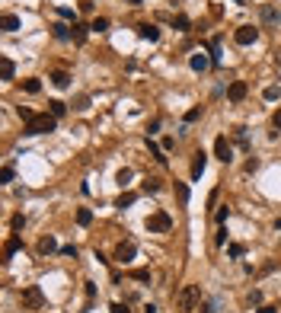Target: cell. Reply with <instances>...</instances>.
Returning <instances> with one entry per match:
<instances>
[{"label":"cell","mask_w":281,"mask_h":313,"mask_svg":"<svg viewBox=\"0 0 281 313\" xmlns=\"http://www.w3.org/2000/svg\"><path fill=\"white\" fill-rule=\"evenodd\" d=\"M55 125H58V118L48 115V112L32 115V118L26 121V134H48V131H55Z\"/></svg>","instance_id":"6da1fadb"},{"label":"cell","mask_w":281,"mask_h":313,"mask_svg":"<svg viewBox=\"0 0 281 313\" xmlns=\"http://www.w3.org/2000/svg\"><path fill=\"white\" fill-rule=\"evenodd\" d=\"M176 304H179V310H182V313L198 310V304H202V288H198V284H185Z\"/></svg>","instance_id":"7a4b0ae2"},{"label":"cell","mask_w":281,"mask_h":313,"mask_svg":"<svg viewBox=\"0 0 281 313\" xmlns=\"http://www.w3.org/2000/svg\"><path fill=\"white\" fill-rule=\"evenodd\" d=\"M147 234H170L173 230V217L166 214V211H153L150 217H147Z\"/></svg>","instance_id":"3957f363"},{"label":"cell","mask_w":281,"mask_h":313,"mask_svg":"<svg viewBox=\"0 0 281 313\" xmlns=\"http://www.w3.org/2000/svg\"><path fill=\"white\" fill-rule=\"evenodd\" d=\"M19 304H23L26 310H42V307H45V294H42V288H38V284H29V288L19 294Z\"/></svg>","instance_id":"277c9868"},{"label":"cell","mask_w":281,"mask_h":313,"mask_svg":"<svg viewBox=\"0 0 281 313\" xmlns=\"http://www.w3.org/2000/svg\"><path fill=\"white\" fill-rule=\"evenodd\" d=\"M256 39H259V29H256V26H240V29L233 32V42H237V45H252Z\"/></svg>","instance_id":"5b68a950"},{"label":"cell","mask_w":281,"mask_h":313,"mask_svg":"<svg viewBox=\"0 0 281 313\" xmlns=\"http://www.w3.org/2000/svg\"><path fill=\"white\" fill-rule=\"evenodd\" d=\"M214 156H217V160H224V163H230V160H233V147H230V141H227L224 134L214 141Z\"/></svg>","instance_id":"8992f818"},{"label":"cell","mask_w":281,"mask_h":313,"mask_svg":"<svg viewBox=\"0 0 281 313\" xmlns=\"http://www.w3.org/2000/svg\"><path fill=\"white\" fill-rule=\"evenodd\" d=\"M135 256H138V246H135L131 240H128V243H118V246H115V259L122 262V265H128Z\"/></svg>","instance_id":"52a82bcc"},{"label":"cell","mask_w":281,"mask_h":313,"mask_svg":"<svg viewBox=\"0 0 281 313\" xmlns=\"http://www.w3.org/2000/svg\"><path fill=\"white\" fill-rule=\"evenodd\" d=\"M246 93H249V86H246L243 80H233V83L227 86V99H230V103H243Z\"/></svg>","instance_id":"ba28073f"},{"label":"cell","mask_w":281,"mask_h":313,"mask_svg":"<svg viewBox=\"0 0 281 313\" xmlns=\"http://www.w3.org/2000/svg\"><path fill=\"white\" fill-rule=\"evenodd\" d=\"M189 67H192L195 74H205V71L211 67V58H208L205 51H198V54H192V58H189Z\"/></svg>","instance_id":"9c48e42d"},{"label":"cell","mask_w":281,"mask_h":313,"mask_svg":"<svg viewBox=\"0 0 281 313\" xmlns=\"http://www.w3.org/2000/svg\"><path fill=\"white\" fill-rule=\"evenodd\" d=\"M19 249H23V240H19V234H13V236H10V240H6V243H3V262H10V259H13V256H16V253H19Z\"/></svg>","instance_id":"30bf717a"},{"label":"cell","mask_w":281,"mask_h":313,"mask_svg":"<svg viewBox=\"0 0 281 313\" xmlns=\"http://www.w3.org/2000/svg\"><path fill=\"white\" fill-rule=\"evenodd\" d=\"M205 166H208V154H205V151H198L195 156H192V179H202Z\"/></svg>","instance_id":"8fae6325"},{"label":"cell","mask_w":281,"mask_h":313,"mask_svg":"<svg viewBox=\"0 0 281 313\" xmlns=\"http://www.w3.org/2000/svg\"><path fill=\"white\" fill-rule=\"evenodd\" d=\"M86 32H90V26L73 23V26H70V39H73V45H83V42H86Z\"/></svg>","instance_id":"7c38bea8"},{"label":"cell","mask_w":281,"mask_h":313,"mask_svg":"<svg viewBox=\"0 0 281 313\" xmlns=\"http://www.w3.org/2000/svg\"><path fill=\"white\" fill-rule=\"evenodd\" d=\"M138 36L147 39V42H157V39H160V29H157V26H150V23H144V26H138Z\"/></svg>","instance_id":"4fadbf2b"},{"label":"cell","mask_w":281,"mask_h":313,"mask_svg":"<svg viewBox=\"0 0 281 313\" xmlns=\"http://www.w3.org/2000/svg\"><path fill=\"white\" fill-rule=\"evenodd\" d=\"M51 83H55L58 90H68V86H70V74L68 71H55V74H51Z\"/></svg>","instance_id":"5bb4252c"},{"label":"cell","mask_w":281,"mask_h":313,"mask_svg":"<svg viewBox=\"0 0 281 313\" xmlns=\"http://www.w3.org/2000/svg\"><path fill=\"white\" fill-rule=\"evenodd\" d=\"M13 74H16V64H13L10 58H0V77H3V80H13Z\"/></svg>","instance_id":"9a60e30c"},{"label":"cell","mask_w":281,"mask_h":313,"mask_svg":"<svg viewBox=\"0 0 281 313\" xmlns=\"http://www.w3.org/2000/svg\"><path fill=\"white\" fill-rule=\"evenodd\" d=\"M135 201H138V192H122V195H118V201H115V208H131V205H135Z\"/></svg>","instance_id":"2e32d148"},{"label":"cell","mask_w":281,"mask_h":313,"mask_svg":"<svg viewBox=\"0 0 281 313\" xmlns=\"http://www.w3.org/2000/svg\"><path fill=\"white\" fill-rule=\"evenodd\" d=\"M58 249V243H55V236H42V240H38V253L42 256H48V253H55Z\"/></svg>","instance_id":"e0dca14e"},{"label":"cell","mask_w":281,"mask_h":313,"mask_svg":"<svg viewBox=\"0 0 281 313\" xmlns=\"http://www.w3.org/2000/svg\"><path fill=\"white\" fill-rule=\"evenodd\" d=\"M51 32H55L58 42H68V39H70V26H64V23H55V26H51Z\"/></svg>","instance_id":"ac0fdd59"},{"label":"cell","mask_w":281,"mask_h":313,"mask_svg":"<svg viewBox=\"0 0 281 313\" xmlns=\"http://www.w3.org/2000/svg\"><path fill=\"white\" fill-rule=\"evenodd\" d=\"M0 26H3V32H16V29H19V16H13V13H6V16L0 19Z\"/></svg>","instance_id":"d6986e66"},{"label":"cell","mask_w":281,"mask_h":313,"mask_svg":"<svg viewBox=\"0 0 281 313\" xmlns=\"http://www.w3.org/2000/svg\"><path fill=\"white\" fill-rule=\"evenodd\" d=\"M128 278H131V281L147 284V281H150V272H147V269H131V272H128Z\"/></svg>","instance_id":"ffe728a7"},{"label":"cell","mask_w":281,"mask_h":313,"mask_svg":"<svg viewBox=\"0 0 281 313\" xmlns=\"http://www.w3.org/2000/svg\"><path fill=\"white\" fill-rule=\"evenodd\" d=\"M77 224H80V227H90V224H93V211L90 208H80L77 211Z\"/></svg>","instance_id":"44dd1931"},{"label":"cell","mask_w":281,"mask_h":313,"mask_svg":"<svg viewBox=\"0 0 281 313\" xmlns=\"http://www.w3.org/2000/svg\"><path fill=\"white\" fill-rule=\"evenodd\" d=\"M262 19H265V23H272V26H275L278 23V10H275V6H262Z\"/></svg>","instance_id":"7402d4cb"},{"label":"cell","mask_w":281,"mask_h":313,"mask_svg":"<svg viewBox=\"0 0 281 313\" xmlns=\"http://www.w3.org/2000/svg\"><path fill=\"white\" fill-rule=\"evenodd\" d=\"M48 109H51V115H55V118H61V115L68 112V106H64L61 99H51V103H48Z\"/></svg>","instance_id":"603a6c76"},{"label":"cell","mask_w":281,"mask_h":313,"mask_svg":"<svg viewBox=\"0 0 281 313\" xmlns=\"http://www.w3.org/2000/svg\"><path fill=\"white\" fill-rule=\"evenodd\" d=\"M90 29H93V32H105V29H109V19H105V16H96V19L90 23Z\"/></svg>","instance_id":"cb8c5ba5"},{"label":"cell","mask_w":281,"mask_h":313,"mask_svg":"<svg viewBox=\"0 0 281 313\" xmlns=\"http://www.w3.org/2000/svg\"><path fill=\"white\" fill-rule=\"evenodd\" d=\"M147 147H150V156H153V160H157V163H166V156H163V151H160V147L153 144L150 138H147Z\"/></svg>","instance_id":"d4e9b609"},{"label":"cell","mask_w":281,"mask_h":313,"mask_svg":"<svg viewBox=\"0 0 281 313\" xmlns=\"http://www.w3.org/2000/svg\"><path fill=\"white\" fill-rule=\"evenodd\" d=\"M131 176H135V173H131V169H128V166H125V169H118V176H115V182H118V186H128V182H131Z\"/></svg>","instance_id":"484cf974"},{"label":"cell","mask_w":281,"mask_h":313,"mask_svg":"<svg viewBox=\"0 0 281 313\" xmlns=\"http://www.w3.org/2000/svg\"><path fill=\"white\" fill-rule=\"evenodd\" d=\"M243 253H246V246H243V243H230V246H227V256H233V259H240Z\"/></svg>","instance_id":"4316f807"},{"label":"cell","mask_w":281,"mask_h":313,"mask_svg":"<svg viewBox=\"0 0 281 313\" xmlns=\"http://www.w3.org/2000/svg\"><path fill=\"white\" fill-rule=\"evenodd\" d=\"M211 64H220V39L211 42Z\"/></svg>","instance_id":"83f0119b"},{"label":"cell","mask_w":281,"mask_h":313,"mask_svg":"<svg viewBox=\"0 0 281 313\" xmlns=\"http://www.w3.org/2000/svg\"><path fill=\"white\" fill-rule=\"evenodd\" d=\"M198 118H202V106H195V109L185 112V125H192V121H198Z\"/></svg>","instance_id":"f1b7e54d"},{"label":"cell","mask_w":281,"mask_h":313,"mask_svg":"<svg viewBox=\"0 0 281 313\" xmlns=\"http://www.w3.org/2000/svg\"><path fill=\"white\" fill-rule=\"evenodd\" d=\"M23 90H26V93H38V90H42V83H38L35 77H32V80H23Z\"/></svg>","instance_id":"f546056e"},{"label":"cell","mask_w":281,"mask_h":313,"mask_svg":"<svg viewBox=\"0 0 281 313\" xmlns=\"http://www.w3.org/2000/svg\"><path fill=\"white\" fill-rule=\"evenodd\" d=\"M176 195H179V201H189V186H185V182H176Z\"/></svg>","instance_id":"4dcf8cb0"},{"label":"cell","mask_w":281,"mask_h":313,"mask_svg":"<svg viewBox=\"0 0 281 313\" xmlns=\"http://www.w3.org/2000/svg\"><path fill=\"white\" fill-rule=\"evenodd\" d=\"M214 243H217V246H224V243H227V224H220V227H217V236H214Z\"/></svg>","instance_id":"1f68e13d"},{"label":"cell","mask_w":281,"mask_h":313,"mask_svg":"<svg viewBox=\"0 0 281 313\" xmlns=\"http://www.w3.org/2000/svg\"><path fill=\"white\" fill-rule=\"evenodd\" d=\"M144 192H147V195L160 192V179H147V182H144Z\"/></svg>","instance_id":"d6a6232c"},{"label":"cell","mask_w":281,"mask_h":313,"mask_svg":"<svg viewBox=\"0 0 281 313\" xmlns=\"http://www.w3.org/2000/svg\"><path fill=\"white\" fill-rule=\"evenodd\" d=\"M16 115H19V118H23V121H29V118H32V115H35V112H32L29 106H19V109H16Z\"/></svg>","instance_id":"836d02e7"},{"label":"cell","mask_w":281,"mask_h":313,"mask_svg":"<svg viewBox=\"0 0 281 313\" xmlns=\"http://www.w3.org/2000/svg\"><path fill=\"white\" fill-rule=\"evenodd\" d=\"M10 227H13V230H23V227H26V217H23V214H13Z\"/></svg>","instance_id":"e575fe53"},{"label":"cell","mask_w":281,"mask_h":313,"mask_svg":"<svg viewBox=\"0 0 281 313\" xmlns=\"http://www.w3.org/2000/svg\"><path fill=\"white\" fill-rule=\"evenodd\" d=\"M58 16H61V19H73V10H70V6H58ZM73 23H77V19H73Z\"/></svg>","instance_id":"d590c367"},{"label":"cell","mask_w":281,"mask_h":313,"mask_svg":"<svg viewBox=\"0 0 281 313\" xmlns=\"http://www.w3.org/2000/svg\"><path fill=\"white\" fill-rule=\"evenodd\" d=\"M195 313H214V301H202L198 304V310Z\"/></svg>","instance_id":"8d00e7d4"},{"label":"cell","mask_w":281,"mask_h":313,"mask_svg":"<svg viewBox=\"0 0 281 313\" xmlns=\"http://www.w3.org/2000/svg\"><path fill=\"white\" fill-rule=\"evenodd\" d=\"M0 182H13V166H3V169H0Z\"/></svg>","instance_id":"74e56055"},{"label":"cell","mask_w":281,"mask_h":313,"mask_svg":"<svg viewBox=\"0 0 281 313\" xmlns=\"http://www.w3.org/2000/svg\"><path fill=\"white\" fill-rule=\"evenodd\" d=\"M259 304H262V291H252L249 294V307H259Z\"/></svg>","instance_id":"f35d334b"},{"label":"cell","mask_w":281,"mask_h":313,"mask_svg":"<svg viewBox=\"0 0 281 313\" xmlns=\"http://www.w3.org/2000/svg\"><path fill=\"white\" fill-rule=\"evenodd\" d=\"M227 214H230V211H227V205H224L217 214H214V221H217V224H227Z\"/></svg>","instance_id":"ab89813d"},{"label":"cell","mask_w":281,"mask_h":313,"mask_svg":"<svg viewBox=\"0 0 281 313\" xmlns=\"http://www.w3.org/2000/svg\"><path fill=\"white\" fill-rule=\"evenodd\" d=\"M93 297H96V284H93V281H86V301L93 304Z\"/></svg>","instance_id":"60d3db41"},{"label":"cell","mask_w":281,"mask_h":313,"mask_svg":"<svg viewBox=\"0 0 281 313\" xmlns=\"http://www.w3.org/2000/svg\"><path fill=\"white\" fill-rule=\"evenodd\" d=\"M173 26H179V29L185 32V29H189V19H185V16H176V19H173Z\"/></svg>","instance_id":"b9f144b4"},{"label":"cell","mask_w":281,"mask_h":313,"mask_svg":"<svg viewBox=\"0 0 281 313\" xmlns=\"http://www.w3.org/2000/svg\"><path fill=\"white\" fill-rule=\"evenodd\" d=\"M278 93H281L278 86H269V90H265V99H269V103H272V99H278Z\"/></svg>","instance_id":"7bdbcfd3"},{"label":"cell","mask_w":281,"mask_h":313,"mask_svg":"<svg viewBox=\"0 0 281 313\" xmlns=\"http://www.w3.org/2000/svg\"><path fill=\"white\" fill-rule=\"evenodd\" d=\"M80 13H93V0H80Z\"/></svg>","instance_id":"ee69618b"},{"label":"cell","mask_w":281,"mask_h":313,"mask_svg":"<svg viewBox=\"0 0 281 313\" xmlns=\"http://www.w3.org/2000/svg\"><path fill=\"white\" fill-rule=\"evenodd\" d=\"M61 256H73L77 259V246H61Z\"/></svg>","instance_id":"f6af8a7d"},{"label":"cell","mask_w":281,"mask_h":313,"mask_svg":"<svg viewBox=\"0 0 281 313\" xmlns=\"http://www.w3.org/2000/svg\"><path fill=\"white\" fill-rule=\"evenodd\" d=\"M109 313H128V307H125V304H112Z\"/></svg>","instance_id":"bcb514c9"},{"label":"cell","mask_w":281,"mask_h":313,"mask_svg":"<svg viewBox=\"0 0 281 313\" xmlns=\"http://www.w3.org/2000/svg\"><path fill=\"white\" fill-rule=\"evenodd\" d=\"M272 125H275L278 131H281V109H278V112H275V118H272Z\"/></svg>","instance_id":"7dc6e473"},{"label":"cell","mask_w":281,"mask_h":313,"mask_svg":"<svg viewBox=\"0 0 281 313\" xmlns=\"http://www.w3.org/2000/svg\"><path fill=\"white\" fill-rule=\"evenodd\" d=\"M275 310H278V307H259L256 313H275Z\"/></svg>","instance_id":"c3c4849f"},{"label":"cell","mask_w":281,"mask_h":313,"mask_svg":"<svg viewBox=\"0 0 281 313\" xmlns=\"http://www.w3.org/2000/svg\"><path fill=\"white\" fill-rule=\"evenodd\" d=\"M144 313H157V307H153V304H147V307H144Z\"/></svg>","instance_id":"681fc988"},{"label":"cell","mask_w":281,"mask_h":313,"mask_svg":"<svg viewBox=\"0 0 281 313\" xmlns=\"http://www.w3.org/2000/svg\"><path fill=\"white\" fill-rule=\"evenodd\" d=\"M128 3H131V6H138V3H140V0H128Z\"/></svg>","instance_id":"f907efd6"},{"label":"cell","mask_w":281,"mask_h":313,"mask_svg":"<svg viewBox=\"0 0 281 313\" xmlns=\"http://www.w3.org/2000/svg\"><path fill=\"white\" fill-rule=\"evenodd\" d=\"M233 3H243V0H233Z\"/></svg>","instance_id":"816d5d0a"}]
</instances>
